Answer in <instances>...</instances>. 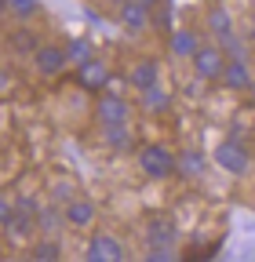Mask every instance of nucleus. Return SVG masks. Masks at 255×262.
Returning <instances> with one entry per match:
<instances>
[{
  "label": "nucleus",
  "mask_w": 255,
  "mask_h": 262,
  "mask_svg": "<svg viewBox=\"0 0 255 262\" xmlns=\"http://www.w3.org/2000/svg\"><path fill=\"white\" fill-rule=\"evenodd\" d=\"M139 164L150 179H172L175 175V157H172L168 146H146L139 153Z\"/></svg>",
  "instance_id": "1"
},
{
  "label": "nucleus",
  "mask_w": 255,
  "mask_h": 262,
  "mask_svg": "<svg viewBox=\"0 0 255 262\" xmlns=\"http://www.w3.org/2000/svg\"><path fill=\"white\" fill-rule=\"evenodd\" d=\"M189 62H194L201 80H222V70H226V55H222V48H215V44H201Z\"/></svg>",
  "instance_id": "2"
},
{
  "label": "nucleus",
  "mask_w": 255,
  "mask_h": 262,
  "mask_svg": "<svg viewBox=\"0 0 255 262\" xmlns=\"http://www.w3.org/2000/svg\"><path fill=\"white\" fill-rule=\"evenodd\" d=\"M95 117H99L102 127H110V124H128V120H132V106H128L120 95L106 91V95H99V102H95Z\"/></svg>",
  "instance_id": "3"
},
{
  "label": "nucleus",
  "mask_w": 255,
  "mask_h": 262,
  "mask_svg": "<svg viewBox=\"0 0 255 262\" xmlns=\"http://www.w3.org/2000/svg\"><path fill=\"white\" fill-rule=\"evenodd\" d=\"M215 164H219V168H226L230 175H244L248 171V149L237 139H226V142L215 146Z\"/></svg>",
  "instance_id": "4"
},
{
  "label": "nucleus",
  "mask_w": 255,
  "mask_h": 262,
  "mask_svg": "<svg viewBox=\"0 0 255 262\" xmlns=\"http://www.w3.org/2000/svg\"><path fill=\"white\" fill-rule=\"evenodd\" d=\"M88 262H124V248H120V241L117 237H110V233H99V237H91L88 241Z\"/></svg>",
  "instance_id": "5"
},
{
  "label": "nucleus",
  "mask_w": 255,
  "mask_h": 262,
  "mask_svg": "<svg viewBox=\"0 0 255 262\" xmlns=\"http://www.w3.org/2000/svg\"><path fill=\"white\" fill-rule=\"evenodd\" d=\"M77 84L80 88H88V91H102L106 84H110V70H106V62L102 58H88V62H80L77 66Z\"/></svg>",
  "instance_id": "6"
},
{
  "label": "nucleus",
  "mask_w": 255,
  "mask_h": 262,
  "mask_svg": "<svg viewBox=\"0 0 255 262\" xmlns=\"http://www.w3.org/2000/svg\"><path fill=\"white\" fill-rule=\"evenodd\" d=\"M33 62H37V70L44 73V77H58L62 70H66V48H55V44H40L37 51H33Z\"/></svg>",
  "instance_id": "7"
},
{
  "label": "nucleus",
  "mask_w": 255,
  "mask_h": 262,
  "mask_svg": "<svg viewBox=\"0 0 255 262\" xmlns=\"http://www.w3.org/2000/svg\"><path fill=\"white\" fill-rule=\"evenodd\" d=\"M4 229H8V237H11V241H26V237H33V229H37V211H26V208L11 204V215H8Z\"/></svg>",
  "instance_id": "8"
},
{
  "label": "nucleus",
  "mask_w": 255,
  "mask_h": 262,
  "mask_svg": "<svg viewBox=\"0 0 255 262\" xmlns=\"http://www.w3.org/2000/svg\"><path fill=\"white\" fill-rule=\"evenodd\" d=\"M222 84H226L230 91H248V88H251L248 58H226V70H222Z\"/></svg>",
  "instance_id": "9"
},
{
  "label": "nucleus",
  "mask_w": 255,
  "mask_h": 262,
  "mask_svg": "<svg viewBox=\"0 0 255 262\" xmlns=\"http://www.w3.org/2000/svg\"><path fill=\"white\" fill-rule=\"evenodd\" d=\"M128 80H132L135 91L161 84V66H157V58H139V62L132 66V73H128Z\"/></svg>",
  "instance_id": "10"
},
{
  "label": "nucleus",
  "mask_w": 255,
  "mask_h": 262,
  "mask_svg": "<svg viewBox=\"0 0 255 262\" xmlns=\"http://www.w3.org/2000/svg\"><path fill=\"white\" fill-rule=\"evenodd\" d=\"M91 219H95V204L91 201H70L66 208H62V222L66 226L84 229V226H91Z\"/></svg>",
  "instance_id": "11"
},
{
  "label": "nucleus",
  "mask_w": 255,
  "mask_h": 262,
  "mask_svg": "<svg viewBox=\"0 0 255 262\" xmlns=\"http://www.w3.org/2000/svg\"><path fill=\"white\" fill-rule=\"evenodd\" d=\"M120 22L132 29V33H139V29H146V22H150V8L139 4V0H124V4H120Z\"/></svg>",
  "instance_id": "12"
},
{
  "label": "nucleus",
  "mask_w": 255,
  "mask_h": 262,
  "mask_svg": "<svg viewBox=\"0 0 255 262\" xmlns=\"http://www.w3.org/2000/svg\"><path fill=\"white\" fill-rule=\"evenodd\" d=\"M175 237H179V229H175V222H172L168 215L150 219V229H146V241H150V244H172Z\"/></svg>",
  "instance_id": "13"
},
{
  "label": "nucleus",
  "mask_w": 255,
  "mask_h": 262,
  "mask_svg": "<svg viewBox=\"0 0 255 262\" xmlns=\"http://www.w3.org/2000/svg\"><path fill=\"white\" fill-rule=\"evenodd\" d=\"M197 48H201V40H197L194 29H175V33H172V51H175L179 58H194Z\"/></svg>",
  "instance_id": "14"
},
{
  "label": "nucleus",
  "mask_w": 255,
  "mask_h": 262,
  "mask_svg": "<svg viewBox=\"0 0 255 262\" xmlns=\"http://www.w3.org/2000/svg\"><path fill=\"white\" fill-rule=\"evenodd\" d=\"M175 171L186 175V179H197V175L204 171V157H201L197 149H182V153L175 157Z\"/></svg>",
  "instance_id": "15"
},
{
  "label": "nucleus",
  "mask_w": 255,
  "mask_h": 262,
  "mask_svg": "<svg viewBox=\"0 0 255 262\" xmlns=\"http://www.w3.org/2000/svg\"><path fill=\"white\" fill-rule=\"evenodd\" d=\"M208 29L215 33V37H226V33H233V18H230V11L222 8V4H215V8L208 11Z\"/></svg>",
  "instance_id": "16"
},
{
  "label": "nucleus",
  "mask_w": 255,
  "mask_h": 262,
  "mask_svg": "<svg viewBox=\"0 0 255 262\" xmlns=\"http://www.w3.org/2000/svg\"><path fill=\"white\" fill-rule=\"evenodd\" d=\"M106 146L124 153V149H132V131H128V124H110L106 127Z\"/></svg>",
  "instance_id": "17"
},
{
  "label": "nucleus",
  "mask_w": 255,
  "mask_h": 262,
  "mask_svg": "<svg viewBox=\"0 0 255 262\" xmlns=\"http://www.w3.org/2000/svg\"><path fill=\"white\" fill-rule=\"evenodd\" d=\"M142 102H146V110L150 113H161V110H168V91L161 88V84H153V88H142Z\"/></svg>",
  "instance_id": "18"
},
{
  "label": "nucleus",
  "mask_w": 255,
  "mask_h": 262,
  "mask_svg": "<svg viewBox=\"0 0 255 262\" xmlns=\"http://www.w3.org/2000/svg\"><path fill=\"white\" fill-rule=\"evenodd\" d=\"M11 48L22 51V55H33V51L40 48V40H37L33 29H15V33H11Z\"/></svg>",
  "instance_id": "19"
},
{
  "label": "nucleus",
  "mask_w": 255,
  "mask_h": 262,
  "mask_svg": "<svg viewBox=\"0 0 255 262\" xmlns=\"http://www.w3.org/2000/svg\"><path fill=\"white\" fill-rule=\"evenodd\" d=\"M8 11L18 18H33L40 11V0H8Z\"/></svg>",
  "instance_id": "20"
},
{
  "label": "nucleus",
  "mask_w": 255,
  "mask_h": 262,
  "mask_svg": "<svg viewBox=\"0 0 255 262\" xmlns=\"http://www.w3.org/2000/svg\"><path fill=\"white\" fill-rule=\"evenodd\" d=\"M88 58H91V44H88V40H70V48H66V62L80 66V62H88Z\"/></svg>",
  "instance_id": "21"
},
{
  "label": "nucleus",
  "mask_w": 255,
  "mask_h": 262,
  "mask_svg": "<svg viewBox=\"0 0 255 262\" xmlns=\"http://www.w3.org/2000/svg\"><path fill=\"white\" fill-rule=\"evenodd\" d=\"M62 251H58V244L55 241H40V244H33V248H29V258H44V262H51V258H58Z\"/></svg>",
  "instance_id": "22"
},
{
  "label": "nucleus",
  "mask_w": 255,
  "mask_h": 262,
  "mask_svg": "<svg viewBox=\"0 0 255 262\" xmlns=\"http://www.w3.org/2000/svg\"><path fill=\"white\" fill-rule=\"evenodd\" d=\"M172 258H175V251L168 244H150V251H146V262H172Z\"/></svg>",
  "instance_id": "23"
},
{
  "label": "nucleus",
  "mask_w": 255,
  "mask_h": 262,
  "mask_svg": "<svg viewBox=\"0 0 255 262\" xmlns=\"http://www.w3.org/2000/svg\"><path fill=\"white\" fill-rule=\"evenodd\" d=\"M8 215H11V201H4V196H0V226L8 222Z\"/></svg>",
  "instance_id": "24"
},
{
  "label": "nucleus",
  "mask_w": 255,
  "mask_h": 262,
  "mask_svg": "<svg viewBox=\"0 0 255 262\" xmlns=\"http://www.w3.org/2000/svg\"><path fill=\"white\" fill-rule=\"evenodd\" d=\"M4 11H8V0H0V15H4Z\"/></svg>",
  "instance_id": "25"
}]
</instances>
